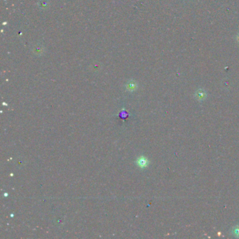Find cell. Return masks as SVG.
<instances>
[{
    "mask_svg": "<svg viewBox=\"0 0 239 239\" xmlns=\"http://www.w3.org/2000/svg\"><path fill=\"white\" fill-rule=\"evenodd\" d=\"M135 88H136V85L134 84V83L132 84H129V86H128V89H129V90L133 91V90H135Z\"/></svg>",
    "mask_w": 239,
    "mask_h": 239,
    "instance_id": "3957f363",
    "label": "cell"
},
{
    "mask_svg": "<svg viewBox=\"0 0 239 239\" xmlns=\"http://www.w3.org/2000/svg\"><path fill=\"white\" fill-rule=\"evenodd\" d=\"M136 163H137V165L139 166L140 168H144L147 167V166L149 165V162L147 158H145L144 157H140L137 159Z\"/></svg>",
    "mask_w": 239,
    "mask_h": 239,
    "instance_id": "6da1fadb",
    "label": "cell"
},
{
    "mask_svg": "<svg viewBox=\"0 0 239 239\" xmlns=\"http://www.w3.org/2000/svg\"><path fill=\"white\" fill-rule=\"evenodd\" d=\"M234 235H235L237 236V237H239V227H236L235 229H234Z\"/></svg>",
    "mask_w": 239,
    "mask_h": 239,
    "instance_id": "277c9868",
    "label": "cell"
},
{
    "mask_svg": "<svg viewBox=\"0 0 239 239\" xmlns=\"http://www.w3.org/2000/svg\"><path fill=\"white\" fill-rule=\"evenodd\" d=\"M196 97L198 100H203L206 97V93L202 89H199L196 91Z\"/></svg>",
    "mask_w": 239,
    "mask_h": 239,
    "instance_id": "7a4b0ae2",
    "label": "cell"
},
{
    "mask_svg": "<svg viewBox=\"0 0 239 239\" xmlns=\"http://www.w3.org/2000/svg\"><path fill=\"white\" fill-rule=\"evenodd\" d=\"M237 41L239 42V34L237 35Z\"/></svg>",
    "mask_w": 239,
    "mask_h": 239,
    "instance_id": "5b68a950",
    "label": "cell"
}]
</instances>
